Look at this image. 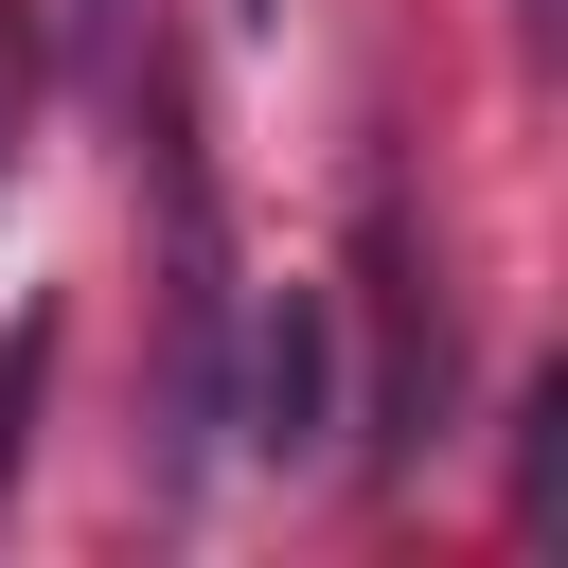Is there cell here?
Returning a JSON list of instances; mask_svg holds the SVG:
<instances>
[{
    "mask_svg": "<svg viewBox=\"0 0 568 568\" xmlns=\"http://www.w3.org/2000/svg\"><path fill=\"white\" fill-rule=\"evenodd\" d=\"M71 18V71L89 89H142V0H53Z\"/></svg>",
    "mask_w": 568,
    "mask_h": 568,
    "instance_id": "7a4b0ae2",
    "label": "cell"
},
{
    "mask_svg": "<svg viewBox=\"0 0 568 568\" xmlns=\"http://www.w3.org/2000/svg\"><path fill=\"white\" fill-rule=\"evenodd\" d=\"M231 426H248L266 462H302V444L337 426V320H320V284H284V302L248 320V355H231Z\"/></svg>",
    "mask_w": 568,
    "mask_h": 568,
    "instance_id": "6da1fadb",
    "label": "cell"
},
{
    "mask_svg": "<svg viewBox=\"0 0 568 568\" xmlns=\"http://www.w3.org/2000/svg\"><path fill=\"white\" fill-rule=\"evenodd\" d=\"M36 373H53V302L0 337V479H18V444H36Z\"/></svg>",
    "mask_w": 568,
    "mask_h": 568,
    "instance_id": "3957f363",
    "label": "cell"
},
{
    "mask_svg": "<svg viewBox=\"0 0 568 568\" xmlns=\"http://www.w3.org/2000/svg\"><path fill=\"white\" fill-rule=\"evenodd\" d=\"M248 18H284V0H248Z\"/></svg>",
    "mask_w": 568,
    "mask_h": 568,
    "instance_id": "5b68a950",
    "label": "cell"
},
{
    "mask_svg": "<svg viewBox=\"0 0 568 568\" xmlns=\"http://www.w3.org/2000/svg\"><path fill=\"white\" fill-rule=\"evenodd\" d=\"M0 160H18V18H0Z\"/></svg>",
    "mask_w": 568,
    "mask_h": 568,
    "instance_id": "277c9868",
    "label": "cell"
}]
</instances>
